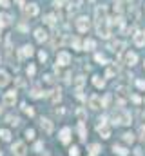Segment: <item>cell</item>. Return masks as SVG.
<instances>
[{
  "label": "cell",
  "mask_w": 145,
  "mask_h": 156,
  "mask_svg": "<svg viewBox=\"0 0 145 156\" xmlns=\"http://www.w3.org/2000/svg\"><path fill=\"white\" fill-rule=\"evenodd\" d=\"M96 31H98V35H100V36L109 38V35H111L109 22H107V20H103V22H96Z\"/></svg>",
  "instance_id": "1"
},
{
  "label": "cell",
  "mask_w": 145,
  "mask_h": 156,
  "mask_svg": "<svg viewBox=\"0 0 145 156\" xmlns=\"http://www.w3.org/2000/svg\"><path fill=\"white\" fill-rule=\"evenodd\" d=\"M76 29L80 31V33H85V31L89 29V18L87 16H80L76 20Z\"/></svg>",
  "instance_id": "2"
},
{
  "label": "cell",
  "mask_w": 145,
  "mask_h": 156,
  "mask_svg": "<svg viewBox=\"0 0 145 156\" xmlns=\"http://www.w3.org/2000/svg\"><path fill=\"white\" fill-rule=\"evenodd\" d=\"M4 105H15V102H16V91H7L6 95H4Z\"/></svg>",
  "instance_id": "3"
},
{
  "label": "cell",
  "mask_w": 145,
  "mask_h": 156,
  "mask_svg": "<svg viewBox=\"0 0 145 156\" xmlns=\"http://www.w3.org/2000/svg\"><path fill=\"white\" fill-rule=\"evenodd\" d=\"M26 143L24 142H16L15 145H13V154L15 156H26Z\"/></svg>",
  "instance_id": "4"
},
{
  "label": "cell",
  "mask_w": 145,
  "mask_h": 156,
  "mask_svg": "<svg viewBox=\"0 0 145 156\" xmlns=\"http://www.w3.org/2000/svg\"><path fill=\"white\" fill-rule=\"evenodd\" d=\"M136 62H138L136 53H131V51H127V53L123 55V64H125V66H134Z\"/></svg>",
  "instance_id": "5"
},
{
  "label": "cell",
  "mask_w": 145,
  "mask_h": 156,
  "mask_svg": "<svg viewBox=\"0 0 145 156\" xmlns=\"http://www.w3.org/2000/svg\"><path fill=\"white\" fill-rule=\"evenodd\" d=\"M69 62H71L69 53H65V51H60L58 56H56V64H58V66H67Z\"/></svg>",
  "instance_id": "6"
},
{
  "label": "cell",
  "mask_w": 145,
  "mask_h": 156,
  "mask_svg": "<svg viewBox=\"0 0 145 156\" xmlns=\"http://www.w3.org/2000/svg\"><path fill=\"white\" fill-rule=\"evenodd\" d=\"M24 15L26 16H36L38 15V6L36 4H27V6H24Z\"/></svg>",
  "instance_id": "7"
},
{
  "label": "cell",
  "mask_w": 145,
  "mask_h": 156,
  "mask_svg": "<svg viewBox=\"0 0 145 156\" xmlns=\"http://www.w3.org/2000/svg\"><path fill=\"white\" fill-rule=\"evenodd\" d=\"M40 127L45 131V134H51V132H53V122L47 120V118H42V120H40Z\"/></svg>",
  "instance_id": "8"
},
{
  "label": "cell",
  "mask_w": 145,
  "mask_h": 156,
  "mask_svg": "<svg viewBox=\"0 0 145 156\" xmlns=\"http://www.w3.org/2000/svg\"><path fill=\"white\" fill-rule=\"evenodd\" d=\"M31 55H33V47H31V46H24L22 49L18 51V58H20V60H24V58H27V56H31Z\"/></svg>",
  "instance_id": "9"
},
{
  "label": "cell",
  "mask_w": 145,
  "mask_h": 156,
  "mask_svg": "<svg viewBox=\"0 0 145 156\" xmlns=\"http://www.w3.org/2000/svg\"><path fill=\"white\" fill-rule=\"evenodd\" d=\"M89 107H91V109H102V107H103V102H102L98 96H91V98H89Z\"/></svg>",
  "instance_id": "10"
},
{
  "label": "cell",
  "mask_w": 145,
  "mask_h": 156,
  "mask_svg": "<svg viewBox=\"0 0 145 156\" xmlns=\"http://www.w3.org/2000/svg\"><path fill=\"white\" fill-rule=\"evenodd\" d=\"M35 38H36V42H45V40H47V31L42 29V27H38L35 31Z\"/></svg>",
  "instance_id": "11"
},
{
  "label": "cell",
  "mask_w": 145,
  "mask_h": 156,
  "mask_svg": "<svg viewBox=\"0 0 145 156\" xmlns=\"http://www.w3.org/2000/svg\"><path fill=\"white\" fill-rule=\"evenodd\" d=\"M134 44H136L138 47L145 46V33H143V31H138V33L134 35Z\"/></svg>",
  "instance_id": "12"
},
{
  "label": "cell",
  "mask_w": 145,
  "mask_h": 156,
  "mask_svg": "<svg viewBox=\"0 0 145 156\" xmlns=\"http://www.w3.org/2000/svg\"><path fill=\"white\" fill-rule=\"evenodd\" d=\"M103 20H107L105 6H102V7H96V22H103Z\"/></svg>",
  "instance_id": "13"
},
{
  "label": "cell",
  "mask_w": 145,
  "mask_h": 156,
  "mask_svg": "<svg viewBox=\"0 0 145 156\" xmlns=\"http://www.w3.org/2000/svg\"><path fill=\"white\" fill-rule=\"evenodd\" d=\"M98 132L102 134V138H109L111 136V129L105 125V123H100L98 125Z\"/></svg>",
  "instance_id": "14"
},
{
  "label": "cell",
  "mask_w": 145,
  "mask_h": 156,
  "mask_svg": "<svg viewBox=\"0 0 145 156\" xmlns=\"http://www.w3.org/2000/svg\"><path fill=\"white\" fill-rule=\"evenodd\" d=\"M69 134H71V129L69 127H64V129H62V132H60V140L64 142V143H67L69 142Z\"/></svg>",
  "instance_id": "15"
},
{
  "label": "cell",
  "mask_w": 145,
  "mask_h": 156,
  "mask_svg": "<svg viewBox=\"0 0 145 156\" xmlns=\"http://www.w3.org/2000/svg\"><path fill=\"white\" fill-rule=\"evenodd\" d=\"M7 84H9V75L6 71H0V87H4Z\"/></svg>",
  "instance_id": "16"
},
{
  "label": "cell",
  "mask_w": 145,
  "mask_h": 156,
  "mask_svg": "<svg viewBox=\"0 0 145 156\" xmlns=\"http://www.w3.org/2000/svg\"><path fill=\"white\" fill-rule=\"evenodd\" d=\"M9 24H11V16H9V15H0V27H4V26H9Z\"/></svg>",
  "instance_id": "17"
},
{
  "label": "cell",
  "mask_w": 145,
  "mask_h": 156,
  "mask_svg": "<svg viewBox=\"0 0 145 156\" xmlns=\"http://www.w3.org/2000/svg\"><path fill=\"white\" fill-rule=\"evenodd\" d=\"M92 84H95V87L102 89L103 85H105V80H103V78H100V76H95V78H92Z\"/></svg>",
  "instance_id": "18"
},
{
  "label": "cell",
  "mask_w": 145,
  "mask_h": 156,
  "mask_svg": "<svg viewBox=\"0 0 145 156\" xmlns=\"http://www.w3.org/2000/svg\"><path fill=\"white\" fill-rule=\"evenodd\" d=\"M78 132H80V140H85V123L84 122L78 123Z\"/></svg>",
  "instance_id": "19"
},
{
  "label": "cell",
  "mask_w": 145,
  "mask_h": 156,
  "mask_svg": "<svg viewBox=\"0 0 145 156\" xmlns=\"http://www.w3.org/2000/svg\"><path fill=\"white\" fill-rule=\"evenodd\" d=\"M51 93H53V95H51V102H58L60 98H62V95H60V89H55V91H51Z\"/></svg>",
  "instance_id": "20"
},
{
  "label": "cell",
  "mask_w": 145,
  "mask_h": 156,
  "mask_svg": "<svg viewBox=\"0 0 145 156\" xmlns=\"http://www.w3.org/2000/svg\"><path fill=\"white\" fill-rule=\"evenodd\" d=\"M112 149H114V152H116V154H120V156H127V149H125V147H120V145H114Z\"/></svg>",
  "instance_id": "21"
},
{
  "label": "cell",
  "mask_w": 145,
  "mask_h": 156,
  "mask_svg": "<svg viewBox=\"0 0 145 156\" xmlns=\"http://www.w3.org/2000/svg\"><path fill=\"white\" fill-rule=\"evenodd\" d=\"M95 46H96V44H95V40H91V38H87L85 42H84V47H85L87 51H91V49H95Z\"/></svg>",
  "instance_id": "22"
},
{
  "label": "cell",
  "mask_w": 145,
  "mask_h": 156,
  "mask_svg": "<svg viewBox=\"0 0 145 156\" xmlns=\"http://www.w3.org/2000/svg\"><path fill=\"white\" fill-rule=\"evenodd\" d=\"M123 46H125L123 42H112V44H111V51H122Z\"/></svg>",
  "instance_id": "23"
},
{
  "label": "cell",
  "mask_w": 145,
  "mask_h": 156,
  "mask_svg": "<svg viewBox=\"0 0 145 156\" xmlns=\"http://www.w3.org/2000/svg\"><path fill=\"white\" fill-rule=\"evenodd\" d=\"M0 138L7 142L9 138H11V132H9V131H6V129H0Z\"/></svg>",
  "instance_id": "24"
},
{
  "label": "cell",
  "mask_w": 145,
  "mask_h": 156,
  "mask_svg": "<svg viewBox=\"0 0 145 156\" xmlns=\"http://www.w3.org/2000/svg\"><path fill=\"white\" fill-rule=\"evenodd\" d=\"M98 151H100V145H98V143H95V145H91V151H89V156H96V154H98Z\"/></svg>",
  "instance_id": "25"
},
{
  "label": "cell",
  "mask_w": 145,
  "mask_h": 156,
  "mask_svg": "<svg viewBox=\"0 0 145 156\" xmlns=\"http://www.w3.org/2000/svg\"><path fill=\"white\" fill-rule=\"evenodd\" d=\"M123 142L132 143V142H134V134H132V132H125V134H123Z\"/></svg>",
  "instance_id": "26"
},
{
  "label": "cell",
  "mask_w": 145,
  "mask_h": 156,
  "mask_svg": "<svg viewBox=\"0 0 145 156\" xmlns=\"http://www.w3.org/2000/svg\"><path fill=\"white\" fill-rule=\"evenodd\" d=\"M31 96H33V98H40V96H42V91H40V87H33V91H31Z\"/></svg>",
  "instance_id": "27"
},
{
  "label": "cell",
  "mask_w": 145,
  "mask_h": 156,
  "mask_svg": "<svg viewBox=\"0 0 145 156\" xmlns=\"http://www.w3.org/2000/svg\"><path fill=\"white\" fill-rule=\"evenodd\" d=\"M6 120H7V123H11V125H18V118H16V116H13V114H9Z\"/></svg>",
  "instance_id": "28"
},
{
  "label": "cell",
  "mask_w": 145,
  "mask_h": 156,
  "mask_svg": "<svg viewBox=\"0 0 145 156\" xmlns=\"http://www.w3.org/2000/svg\"><path fill=\"white\" fill-rule=\"evenodd\" d=\"M114 9L118 13H122L123 11V6H122V0H114Z\"/></svg>",
  "instance_id": "29"
},
{
  "label": "cell",
  "mask_w": 145,
  "mask_h": 156,
  "mask_svg": "<svg viewBox=\"0 0 145 156\" xmlns=\"http://www.w3.org/2000/svg\"><path fill=\"white\" fill-rule=\"evenodd\" d=\"M45 24H47V26H55V16H53V15H47V16H45Z\"/></svg>",
  "instance_id": "30"
},
{
  "label": "cell",
  "mask_w": 145,
  "mask_h": 156,
  "mask_svg": "<svg viewBox=\"0 0 145 156\" xmlns=\"http://www.w3.org/2000/svg\"><path fill=\"white\" fill-rule=\"evenodd\" d=\"M116 71H118V69H116L114 66H112V67H109V69H107V78H111V76H114V75H116Z\"/></svg>",
  "instance_id": "31"
},
{
  "label": "cell",
  "mask_w": 145,
  "mask_h": 156,
  "mask_svg": "<svg viewBox=\"0 0 145 156\" xmlns=\"http://www.w3.org/2000/svg\"><path fill=\"white\" fill-rule=\"evenodd\" d=\"M27 75H29V76H33V75H35V66H33V64H29V66H27Z\"/></svg>",
  "instance_id": "32"
},
{
  "label": "cell",
  "mask_w": 145,
  "mask_h": 156,
  "mask_svg": "<svg viewBox=\"0 0 145 156\" xmlns=\"http://www.w3.org/2000/svg\"><path fill=\"white\" fill-rule=\"evenodd\" d=\"M26 136H27L29 140H33V138H35V131H33V129H27V131H26Z\"/></svg>",
  "instance_id": "33"
},
{
  "label": "cell",
  "mask_w": 145,
  "mask_h": 156,
  "mask_svg": "<svg viewBox=\"0 0 145 156\" xmlns=\"http://www.w3.org/2000/svg\"><path fill=\"white\" fill-rule=\"evenodd\" d=\"M95 58H96V62H102V64H105V62H107V58L103 56V55H96Z\"/></svg>",
  "instance_id": "34"
},
{
  "label": "cell",
  "mask_w": 145,
  "mask_h": 156,
  "mask_svg": "<svg viewBox=\"0 0 145 156\" xmlns=\"http://www.w3.org/2000/svg\"><path fill=\"white\" fill-rule=\"evenodd\" d=\"M24 113H26V114H29V116H33V114H35V111H33V109H31V107H26V105H24Z\"/></svg>",
  "instance_id": "35"
},
{
  "label": "cell",
  "mask_w": 145,
  "mask_h": 156,
  "mask_svg": "<svg viewBox=\"0 0 145 156\" xmlns=\"http://www.w3.org/2000/svg\"><path fill=\"white\" fill-rule=\"evenodd\" d=\"M69 156H80V152H78V147H72V149H71V152H69Z\"/></svg>",
  "instance_id": "36"
},
{
  "label": "cell",
  "mask_w": 145,
  "mask_h": 156,
  "mask_svg": "<svg viewBox=\"0 0 145 156\" xmlns=\"http://www.w3.org/2000/svg\"><path fill=\"white\" fill-rule=\"evenodd\" d=\"M62 4H67V0H55V6L56 7H64Z\"/></svg>",
  "instance_id": "37"
},
{
  "label": "cell",
  "mask_w": 145,
  "mask_h": 156,
  "mask_svg": "<svg viewBox=\"0 0 145 156\" xmlns=\"http://www.w3.org/2000/svg\"><path fill=\"white\" fill-rule=\"evenodd\" d=\"M140 138L145 142V125H141V127H140Z\"/></svg>",
  "instance_id": "38"
},
{
  "label": "cell",
  "mask_w": 145,
  "mask_h": 156,
  "mask_svg": "<svg viewBox=\"0 0 145 156\" xmlns=\"http://www.w3.org/2000/svg\"><path fill=\"white\" fill-rule=\"evenodd\" d=\"M42 147H44V143H42V142H38V143L35 145V151H36V152H40V149H42Z\"/></svg>",
  "instance_id": "39"
},
{
  "label": "cell",
  "mask_w": 145,
  "mask_h": 156,
  "mask_svg": "<svg viewBox=\"0 0 145 156\" xmlns=\"http://www.w3.org/2000/svg\"><path fill=\"white\" fill-rule=\"evenodd\" d=\"M38 56H40V62H45V60H47V55L44 53V51H42V53H40Z\"/></svg>",
  "instance_id": "40"
},
{
  "label": "cell",
  "mask_w": 145,
  "mask_h": 156,
  "mask_svg": "<svg viewBox=\"0 0 145 156\" xmlns=\"http://www.w3.org/2000/svg\"><path fill=\"white\" fill-rule=\"evenodd\" d=\"M136 85H138L140 89H145V82H143V80H138V82H136Z\"/></svg>",
  "instance_id": "41"
},
{
  "label": "cell",
  "mask_w": 145,
  "mask_h": 156,
  "mask_svg": "<svg viewBox=\"0 0 145 156\" xmlns=\"http://www.w3.org/2000/svg\"><path fill=\"white\" fill-rule=\"evenodd\" d=\"M82 84H84V76H78V80H76V87H80Z\"/></svg>",
  "instance_id": "42"
},
{
  "label": "cell",
  "mask_w": 145,
  "mask_h": 156,
  "mask_svg": "<svg viewBox=\"0 0 145 156\" xmlns=\"http://www.w3.org/2000/svg\"><path fill=\"white\" fill-rule=\"evenodd\" d=\"M0 6H2V7H9V0H0Z\"/></svg>",
  "instance_id": "43"
},
{
  "label": "cell",
  "mask_w": 145,
  "mask_h": 156,
  "mask_svg": "<svg viewBox=\"0 0 145 156\" xmlns=\"http://www.w3.org/2000/svg\"><path fill=\"white\" fill-rule=\"evenodd\" d=\"M132 102H134V103H140V96L134 95V96H132Z\"/></svg>",
  "instance_id": "44"
},
{
  "label": "cell",
  "mask_w": 145,
  "mask_h": 156,
  "mask_svg": "<svg viewBox=\"0 0 145 156\" xmlns=\"http://www.w3.org/2000/svg\"><path fill=\"white\" fill-rule=\"evenodd\" d=\"M16 4H18V6H22V7H24V0H16Z\"/></svg>",
  "instance_id": "45"
},
{
  "label": "cell",
  "mask_w": 145,
  "mask_h": 156,
  "mask_svg": "<svg viewBox=\"0 0 145 156\" xmlns=\"http://www.w3.org/2000/svg\"><path fill=\"white\" fill-rule=\"evenodd\" d=\"M127 2H131V0H127Z\"/></svg>",
  "instance_id": "46"
},
{
  "label": "cell",
  "mask_w": 145,
  "mask_h": 156,
  "mask_svg": "<svg viewBox=\"0 0 145 156\" xmlns=\"http://www.w3.org/2000/svg\"><path fill=\"white\" fill-rule=\"evenodd\" d=\"M0 111H2V107H0Z\"/></svg>",
  "instance_id": "47"
},
{
  "label": "cell",
  "mask_w": 145,
  "mask_h": 156,
  "mask_svg": "<svg viewBox=\"0 0 145 156\" xmlns=\"http://www.w3.org/2000/svg\"><path fill=\"white\" fill-rule=\"evenodd\" d=\"M0 156H2V152H0Z\"/></svg>",
  "instance_id": "48"
},
{
  "label": "cell",
  "mask_w": 145,
  "mask_h": 156,
  "mask_svg": "<svg viewBox=\"0 0 145 156\" xmlns=\"http://www.w3.org/2000/svg\"><path fill=\"white\" fill-rule=\"evenodd\" d=\"M91 2H92V0H91Z\"/></svg>",
  "instance_id": "49"
}]
</instances>
